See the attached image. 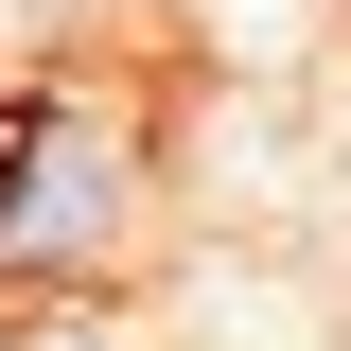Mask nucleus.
<instances>
[{
  "label": "nucleus",
  "instance_id": "obj_1",
  "mask_svg": "<svg viewBox=\"0 0 351 351\" xmlns=\"http://www.w3.org/2000/svg\"><path fill=\"white\" fill-rule=\"evenodd\" d=\"M106 228H123V141L88 123V106H18V141H0V263L53 281Z\"/></svg>",
  "mask_w": 351,
  "mask_h": 351
}]
</instances>
